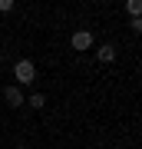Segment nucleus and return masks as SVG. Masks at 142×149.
<instances>
[{"label":"nucleus","instance_id":"nucleus-5","mask_svg":"<svg viewBox=\"0 0 142 149\" xmlns=\"http://www.w3.org/2000/svg\"><path fill=\"white\" fill-rule=\"evenodd\" d=\"M26 103H30L33 109H43V106H46V96H43V93H33V96H30Z\"/></svg>","mask_w":142,"mask_h":149},{"label":"nucleus","instance_id":"nucleus-9","mask_svg":"<svg viewBox=\"0 0 142 149\" xmlns=\"http://www.w3.org/2000/svg\"><path fill=\"white\" fill-rule=\"evenodd\" d=\"M17 149H23V146H17Z\"/></svg>","mask_w":142,"mask_h":149},{"label":"nucleus","instance_id":"nucleus-4","mask_svg":"<svg viewBox=\"0 0 142 149\" xmlns=\"http://www.w3.org/2000/svg\"><path fill=\"white\" fill-rule=\"evenodd\" d=\"M96 60H99V63H112V60H116V47H112V43H99V47H96Z\"/></svg>","mask_w":142,"mask_h":149},{"label":"nucleus","instance_id":"nucleus-6","mask_svg":"<svg viewBox=\"0 0 142 149\" xmlns=\"http://www.w3.org/2000/svg\"><path fill=\"white\" fill-rule=\"evenodd\" d=\"M126 10H129V17H139L142 13V0H126Z\"/></svg>","mask_w":142,"mask_h":149},{"label":"nucleus","instance_id":"nucleus-2","mask_svg":"<svg viewBox=\"0 0 142 149\" xmlns=\"http://www.w3.org/2000/svg\"><path fill=\"white\" fill-rule=\"evenodd\" d=\"M69 47H73V50H93L96 47V37L89 30H76L73 37H69Z\"/></svg>","mask_w":142,"mask_h":149},{"label":"nucleus","instance_id":"nucleus-7","mask_svg":"<svg viewBox=\"0 0 142 149\" xmlns=\"http://www.w3.org/2000/svg\"><path fill=\"white\" fill-rule=\"evenodd\" d=\"M129 30L132 33H142V17H129Z\"/></svg>","mask_w":142,"mask_h":149},{"label":"nucleus","instance_id":"nucleus-8","mask_svg":"<svg viewBox=\"0 0 142 149\" xmlns=\"http://www.w3.org/2000/svg\"><path fill=\"white\" fill-rule=\"evenodd\" d=\"M13 7H17V0H0V10H3V13H10Z\"/></svg>","mask_w":142,"mask_h":149},{"label":"nucleus","instance_id":"nucleus-3","mask_svg":"<svg viewBox=\"0 0 142 149\" xmlns=\"http://www.w3.org/2000/svg\"><path fill=\"white\" fill-rule=\"evenodd\" d=\"M3 100H7V106H23V103H26V96H23V90H20V86H17V83H10V86H3Z\"/></svg>","mask_w":142,"mask_h":149},{"label":"nucleus","instance_id":"nucleus-1","mask_svg":"<svg viewBox=\"0 0 142 149\" xmlns=\"http://www.w3.org/2000/svg\"><path fill=\"white\" fill-rule=\"evenodd\" d=\"M13 76H17V86H30L37 80V63L33 60H17L13 63Z\"/></svg>","mask_w":142,"mask_h":149}]
</instances>
